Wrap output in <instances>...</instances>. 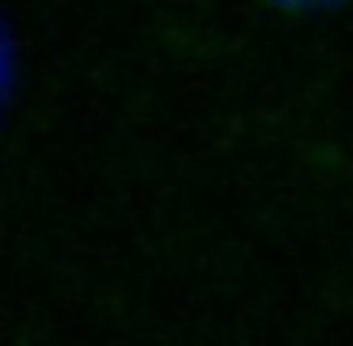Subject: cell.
Returning a JSON list of instances; mask_svg holds the SVG:
<instances>
[{
  "label": "cell",
  "mask_w": 353,
  "mask_h": 346,
  "mask_svg": "<svg viewBox=\"0 0 353 346\" xmlns=\"http://www.w3.org/2000/svg\"><path fill=\"white\" fill-rule=\"evenodd\" d=\"M262 8H270L274 16L285 19H304L315 16V12H330V8H342L345 0H259Z\"/></svg>",
  "instance_id": "cell-1"
}]
</instances>
